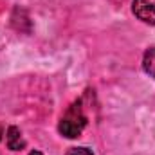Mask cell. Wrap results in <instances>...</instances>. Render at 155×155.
Listing matches in <instances>:
<instances>
[{
	"label": "cell",
	"instance_id": "cell-2",
	"mask_svg": "<svg viewBox=\"0 0 155 155\" xmlns=\"http://www.w3.org/2000/svg\"><path fill=\"white\" fill-rule=\"evenodd\" d=\"M132 11L141 22L155 25V0H134Z\"/></svg>",
	"mask_w": 155,
	"mask_h": 155
},
{
	"label": "cell",
	"instance_id": "cell-6",
	"mask_svg": "<svg viewBox=\"0 0 155 155\" xmlns=\"http://www.w3.org/2000/svg\"><path fill=\"white\" fill-rule=\"evenodd\" d=\"M2 135H4V126L0 124V141H2Z\"/></svg>",
	"mask_w": 155,
	"mask_h": 155
},
{
	"label": "cell",
	"instance_id": "cell-7",
	"mask_svg": "<svg viewBox=\"0 0 155 155\" xmlns=\"http://www.w3.org/2000/svg\"><path fill=\"white\" fill-rule=\"evenodd\" d=\"M29 155H41V152H38V150H35V152H31Z\"/></svg>",
	"mask_w": 155,
	"mask_h": 155
},
{
	"label": "cell",
	"instance_id": "cell-1",
	"mask_svg": "<svg viewBox=\"0 0 155 155\" xmlns=\"http://www.w3.org/2000/svg\"><path fill=\"white\" fill-rule=\"evenodd\" d=\"M85 126H87V116L83 114L81 103L78 101V103H74V105L67 110V114L61 117L58 130H60V134H61L63 137H67V139H76V137L81 135V132H83Z\"/></svg>",
	"mask_w": 155,
	"mask_h": 155
},
{
	"label": "cell",
	"instance_id": "cell-3",
	"mask_svg": "<svg viewBox=\"0 0 155 155\" xmlns=\"http://www.w3.org/2000/svg\"><path fill=\"white\" fill-rule=\"evenodd\" d=\"M5 141H7V148L13 150V152H18V150H22V148L25 146V143H24V139H22V134H20V130H18L16 126H9V128H7V137H5Z\"/></svg>",
	"mask_w": 155,
	"mask_h": 155
},
{
	"label": "cell",
	"instance_id": "cell-5",
	"mask_svg": "<svg viewBox=\"0 0 155 155\" xmlns=\"http://www.w3.org/2000/svg\"><path fill=\"white\" fill-rule=\"evenodd\" d=\"M67 155H92V152L88 148H72V150H69Z\"/></svg>",
	"mask_w": 155,
	"mask_h": 155
},
{
	"label": "cell",
	"instance_id": "cell-4",
	"mask_svg": "<svg viewBox=\"0 0 155 155\" xmlns=\"http://www.w3.org/2000/svg\"><path fill=\"white\" fill-rule=\"evenodd\" d=\"M143 67L144 71L150 74L152 78H155V47L148 49L144 52V58H143Z\"/></svg>",
	"mask_w": 155,
	"mask_h": 155
}]
</instances>
